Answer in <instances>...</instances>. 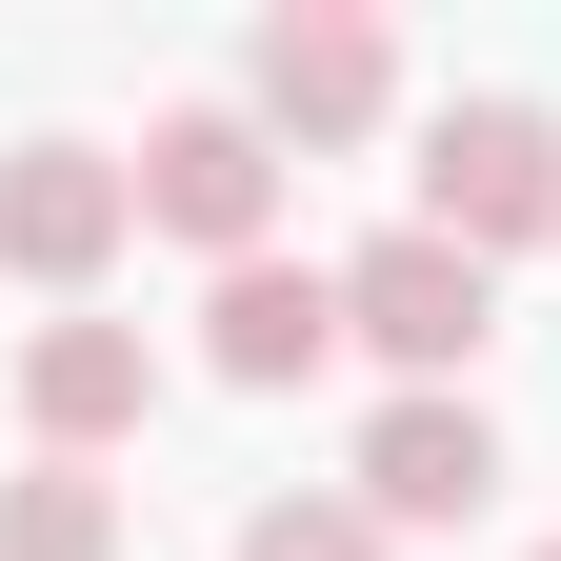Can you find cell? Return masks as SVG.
<instances>
[{"label": "cell", "instance_id": "9", "mask_svg": "<svg viewBox=\"0 0 561 561\" xmlns=\"http://www.w3.org/2000/svg\"><path fill=\"white\" fill-rule=\"evenodd\" d=\"M0 561H121V481L101 461H21L0 481Z\"/></svg>", "mask_w": 561, "mask_h": 561}, {"label": "cell", "instance_id": "4", "mask_svg": "<svg viewBox=\"0 0 561 561\" xmlns=\"http://www.w3.org/2000/svg\"><path fill=\"white\" fill-rule=\"evenodd\" d=\"M121 241H140V161H101V140H0V280L81 301Z\"/></svg>", "mask_w": 561, "mask_h": 561}, {"label": "cell", "instance_id": "8", "mask_svg": "<svg viewBox=\"0 0 561 561\" xmlns=\"http://www.w3.org/2000/svg\"><path fill=\"white\" fill-rule=\"evenodd\" d=\"M201 362H221L241 401L321 381V362H341V280H321V261H221V280H201Z\"/></svg>", "mask_w": 561, "mask_h": 561}, {"label": "cell", "instance_id": "11", "mask_svg": "<svg viewBox=\"0 0 561 561\" xmlns=\"http://www.w3.org/2000/svg\"><path fill=\"white\" fill-rule=\"evenodd\" d=\"M541 561H561V541H541Z\"/></svg>", "mask_w": 561, "mask_h": 561}, {"label": "cell", "instance_id": "2", "mask_svg": "<svg viewBox=\"0 0 561 561\" xmlns=\"http://www.w3.org/2000/svg\"><path fill=\"white\" fill-rule=\"evenodd\" d=\"M341 341H381V362H401V401H461V362L502 341V261H461V241L381 221L362 261H341Z\"/></svg>", "mask_w": 561, "mask_h": 561}, {"label": "cell", "instance_id": "6", "mask_svg": "<svg viewBox=\"0 0 561 561\" xmlns=\"http://www.w3.org/2000/svg\"><path fill=\"white\" fill-rule=\"evenodd\" d=\"M341 502H362L381 541L481 522V502H502V421H481V401H381V421H362V461H341Z\"/></svg>", "mask_w": 561, "mask_h": 561}, {"label": "cell", "instance_id": "3", "mask_svg": "<svg viewBox=\"0 0 561 561\" xmlns=\"http://www.w3.org/2000/svg\"><path fill=\"white\" fill-rule=\"evenodd\" d=\"M421 241H461V261L561 241V121L541 101H442L421 121Z\"/></svg>", "mask_w": 561, "mask_h": 561}, {"label": "cell", "instance_id": "10", "mask_svg": "<svg viewBox=\"0 0 561 561\" xmlns=\"http://www.w3.org/2000/svg\"><path fill=\"white\" fill-rule=\"evenodd\" d=\"M241 561H401V541H381L362 502H261V522H241Z\"/></svg>", "mask_w": 561, "mask_h": 561}, {"label": "cell", "instance_id": "7", "mask_svg": "<svg viewBox=\"0 0 561 561\" xmlns=\"http://www.w3.org/2000/svg\"><path fill=\"white\" fill-rule=\"evenodd\" d=\"M161 421V341L140 321H41L21 341V442L41 461H101V442H140Z\"/></svg>", "mask_w": 561, "mask_h": 561}, {"label": "cell", "instance_id": "1", "mask_svg": "<svg viewBox=\"0 0 561 561\" xmlns=\"http://www.w3.org/2000/svg\"><path fill=\"white\" fill-rule=\"evenodd\" d=\"M401 101V41L362 21V0H280V21L241 41V121L280 140V161H341V140H381Z\"/></svg>", "mask_w": 561, "mask_h": 561}, {"label": "cell", "instance_id": "5", "mask_svg": "<svg viewBox=\"0 0 561 561\" xmlns=\"http://www.w3.org/2000/svg\"><path fill=\"white\" fill-rule=\"evenodd\" d=\"M140 221L201 241V261H280V140L241 101H181L161 140H140Z\"/></svg>", "mask_w": 561, "mask_h": 561}]
</instances>
